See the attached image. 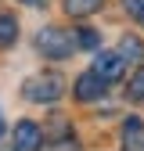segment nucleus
Instances as JSON below:
<instances>
[{
    "label": "nucleus",
    "mask_w": 144,
    "mask_h": 151,
    "mask_svg": "<svg viewBox=\"0 0 144 151\" xmlns=\"http://www.w3.org/2000/svg\"><path fill=\"white\" fill-rule=\"evenodd\" d=\"M22 93L29 101H36V104H50V101H58L61 93H65V79L58 72H40V76H29L25 79V86H22Z\"/></svg>",
    "instance_id": "f257e3e1"
},
{
    "label": "nucleus",
    "mask_w": 144,
    "mask_h": 151,
    "mask_svg": "<svg viewBox=\"0 0 144 151\" xmlns=\"http://www.w3.org/2000/svg\"><path fill=\"white\" fill-rule=\"evenodd\" d=\"M36 47L43 50V58H54V61H61V58H68V54L76 50V40H72V32L47 25V29H40V36H36Z\"/></svg>",
    "instance_id": "f03ea898"
},
{
    "label": "nucleus",
    "mask_w": 144,
    "mask_h": 151,
    "mask_svg": "<svg viewBox=\"0 0 144 151\" xmlns=\"http://www.w3.org/2000/svg\"><path fill=\"white\" fill-rule=\"evenodd\" d=\"M122 68H126V61L119 58L115 50H97V54H94V68H90V72H97L104 83H115V79H122Z\"/></svg>",
    "instance_id": "7ed1b4c3"
},
{
    "label": "nucleus",
    "mask_w": 144,
    "mask_h": 151,
    "mask_svg": "<svg viewBox=\"0 0 144 151\" xmlns=\"http://www.w3.org/2000/svg\"><path fill=\"white\" fill-rule=\"evenodd\" d=\"M104 90H108V83L101 79L97 72H83L79 79H76V86H72V93H76L79 101H101Z\"/></svg>",
    "instance_id": "20e7f679"
},
{
    "label": "nucleus",
    "mask_w": 144,
    "mask_h": 151,
    "mask_svg": "<svg viewBox=\"0 0 144 151\" xmlns=\"http://www.w3.org/2000/svg\"><path fill=\"white\" fill-rule=\"evenodd\" d=\"M40 140H43V133H40V126L36 122H18L14 126V133H11V144H14V151H36L40 147Z\"/></svg>",
    "instance_id": "39448f33"
},
{
    "label": "nucleus",
    "mask_w": 144,
    "mask_h": 151,
    "mask_svg": "<svg viewBox=\"0 0 144 151\" xmlns=\"http://www.w3.org/2000/svg\"><path fill=\"white\" fill-rule=\"evenodd\" d=\"M122 151H144V122L137 115L122 122Z\"/></svg>",
    "instance_id": "423d86ee"
},
{
    "label": "nucleus",
    "mask_w": 144,
    "mask_h": 151,
    "mask_svg": "<svg viewBox=\"0 0 144 151\" xmlns=\"http://www.w3.org/2000/svg\"><path fill=\"white\" fill-rule=\"evenodd\" d=\"M119 58L122 61H137V58H144V43L137 40V36H122V40H119Z\"/></svg>",
    "instance_id": "0eeeda50"
},
{
    "label": "nucleus",
    "mask_w": 144,
    "mask_h": 151,
    "mask_svg": "<svg viewBox=\"0 0 144 151\" xmlns=\"http://www.w3.org/2000/svg\"><path fill=\"white\" fill-rule=\"evenodd\" d=\"M101 4H104V0H65V11L72 18H86V14L101 11Z\"/></svg>",
    "instance_id": "6e6552de"
},
{
    "label": "nucleus",
    "mask_w": 144,
    "mask_h": 151,
    "mask_svg": "<svg viewBox=\"0 0 144 151\" xmlns=\"http://www.w3.org/2000/svg\"><path fill=\"white\" fill-rule=\"evenodd\" d=\"M14 40H18V22H14V14L0 11V47H11Z\"/></svg>",
    "instance_id": "1a4fd4ad"
},
{
    "label": "nucleus",
    "mask_w": 144,
    "mask_h": 151,
    "mask_svg": "<svg viewBox=\"0 0 144 151\" xmlns=\"http://www.w3.org/2000/svg\"><path fill=\"white\" fill-rule=\"evenodd\" d=\"M130 97H133V101H144V68L133 72V79H130Z\"/></svg>",
    "instance_id": "9d476101"
},
{
    "label": "nucleus",
    "mask_w": 144,
    "mask_h": 151,
    "mask_svg": "<svg viewBox=\"0 0 144 151\" xmlns=\"http://www.w3.org/2000/svg\"><path fill=\"white\" fill-rule=\"evenodd\" d=\"M76 40V47H97V32H90V29H83L79 36H72Z\"/></svg>",
    "instance_id": "9b49d317"
},
{
    "label": "nucleus",
    "mask_w": 144,
    "mask_h": 151,
    "mask_svg": "<svg viewBox=\"0 0 144 151\" xmlns=\"http://www.w3.org/2000/svg\"><path fill=\"white\" fill-rule=\"evenodd\" d=\"M122 4H126V11H130L137 22L144 25V0H122Z\"/></svg>",
    "instance_id": "f8f14e48"
},
{
    "label": "nucleus",
    "mask_w": 144,
    "mask_h": 151,
    "mask_svg": "<svg viewBox=\"0 0 144 151\" xmlns=\"http://www.w3.org/2000/svg\"><path fill=\"white\" fill-rule=\"evenodd\" d=\"M22 4H29V7H40V4H47V0H22Z\"/></svg>",
    "instance_id": "ddd939ff"
},
{
    "label": "nucleus",
    "mask_w": 144,
    "mask_h": 151,
    "mask_svg": "<svg viewBox=\"0 0 144 151\" xmlns=\"http://www.w3.org/2000/svg\"><path fill=\"white\" fill-rule=\"evenodd\" d=\"M0 133H4V115H0Z\"/></svg>",
    "instance_id": "4468645a"
}]
</instances>
